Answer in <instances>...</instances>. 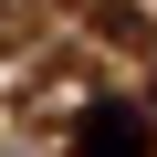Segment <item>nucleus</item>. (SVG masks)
Listing matches in <instances>:
<instances>
[{
  "mask_svg": "<svg viewBox=\"0 0 157 157\" xmlns=\"http://www.w3.org/2000/svg\"><path fill=\"white\" fill-rule=\"evenodd\" d=\"M73 157H147V105H84Z\"/></svg>",
  "mask_w": 157,
  "mask_h": 157,
  "instance_id": "obj_1",
  "label": "nucleus"
},
{
  "mask_svg": "<svg viewBox=\"0 0 157 157\" xmlns=\"http://www.w3.org/2000/svg\"><path fill=\"white\" fill-rule=\"evenodd\" d=\"M147 105H157V94H147Z\"/></svg>",
  "mask_w": 157,
  "mask_h": 157,
  "instance_id": "obj_2",
  "label": "nucleus"
}]
</instances>
